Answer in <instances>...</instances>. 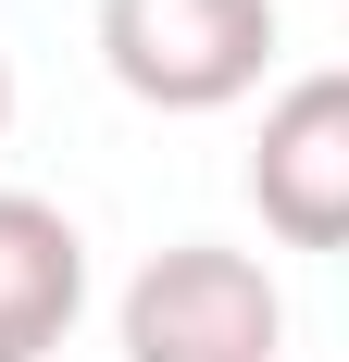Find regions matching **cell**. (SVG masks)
<instances>
[{
    "label": "cell",
    "instance_id": "3",
    "mask_svg": "<svg viewBox=\"0 0 349 362\" xmlns=\"http://www.w3.org/2000/svg\"><path fill=\"white\" fill-rule=\"evenodd\" d=\"M249 200L287 250H349V63L275 88L262 138H249Z\"/></svg>",
    "mask_w": 349,
    "mask_h": 362
},
{
    "label": "cell",
    "instance_id": "1",
    "mask_svg": "<svg viewBox=\"0 0 349 362\" xmlns=\"http://www.w3.org/2000/svg\"><path fill=\"white\" fill-rule=\"evenodd\" d=\"M125 362H287V300L249 250L174 238L125 275Z\"/></svg>",
    "mask_w": 349,
    "mask_h": 362
},
{
    "label": "cell",
    "instance_id": "5",
    "mask_svg": "<svg viewBox=\"0 0 349 362\" xmlns=\"http://www.w3.org/2000/svg\"><path fill=\"white\" fill-rule=\"evenodd\" d=\"M0 125H13V63H0Z\"/></svg>",
    "mask_w": 349,
    "mask_h": 362
},
{
    "label": "cell",
    "instance_id": "2",
    "mask_svg": "<svg viewBox=\"0 0 349 362\" xmlns=\"http://www.w3.org/2000/svg\"><path fill=\"white\" fill-rule=\"evenodd\" d=\"M100 63L150 112H225L275 63V0H100Z\"/></svg>",
    "mask_w": 349,
    "mask_h": 362
},
{
    "label": "cell",
    "instance_id": "4",
    "mask_svg": "<svg viewBox=\"0 0 349 362\" xmlns=\"http://www.w3.org/2000/svg\"><path fill=\"white\" fill-rule=\"evenodd\" d=\"M75 313H88V238H75V213L0 187V362H50Z\"/></svg>",
    "mask_w": 349,
    "mask_h": 362
}]
</instances>
